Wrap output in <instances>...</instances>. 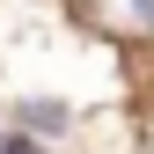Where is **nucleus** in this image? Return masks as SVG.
I'll use <instances>...</instances> for the list:
<instances>
[{
	"instance_id": "obj_2",
	"label": "nucleus",
	"mask_w": 154,
	"mask_h": 154,
	"mask_svg": "<svg viewBox=\"0 0 154 154\" xmlns=\"http://www.w3.org/2000/svg\"><path fill=\"white\" fill-rule=\"evenodd\" d=\"M0 154H37V147L29 140H0Z\"/></svg>"
},
{
	"instance_id": "obj_1",
	"label": "nucleus",
	"mask_w": 154,
	"mask_h": 154,
	"mask_svg": "<svg viewBox=\"0 0 154 154\" xmlns=\"http://www.w3.org/2000/svg\"><path fill=\"white\" fill-rule=\"evenodd\" d=\"M22 118H29V125H44V132H51V125H59V118H66V110H59V103H22Z\"/></svg>"
}]
</instances>
